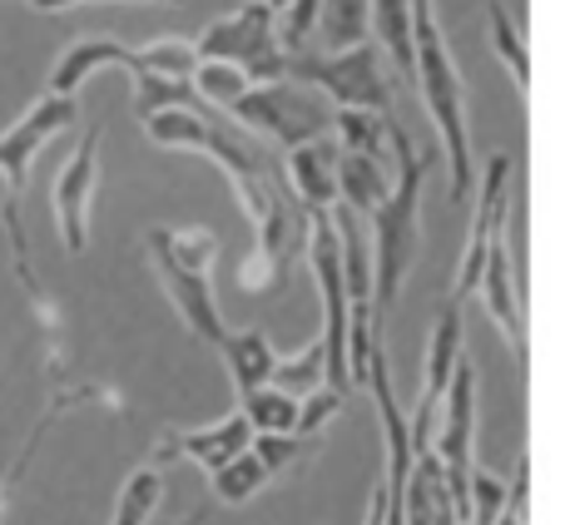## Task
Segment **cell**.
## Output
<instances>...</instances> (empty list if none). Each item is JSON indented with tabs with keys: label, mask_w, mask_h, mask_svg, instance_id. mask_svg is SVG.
I'll return each instance as SVG.
<instances>
[{
	"label": "cell",
	"mask_w": 565,
	"mask_h": 525,
	"mask_svg": "<svg viewBox=\"0 0 565 525\" xmlns=\"http://www.w3.org/2000/svg\"><path fill=\"white\" fill-rule=\"evenodd\" d=\"M402 525H461L457 506H451L447 476H441L431 447L412 457L407 486H402Z\"/></svg>",
	"instance_id": "obj_16"
},
{
	"label": "cell",
	"mask_w": 565,
	"mask_h": 525,
	"mask_svg": "<svg viewBox=\"0 0 565 525\" xmlns=\"http://www.w3.org/2000/svg\"><path fill=\"white\" fill-rule=\"evenodd\" d=\"M526 506H531V461L521 457V467H516V476H511V486H507V496H501V511L491 525H526Z\"/></svg>",
	"instance_id": "obj_32"
},
{
	"label": "cell",
	"mask_w": 565,
	"mask_h": 525,
	"mask_svg": "<svg viewBox=\"0 0 565 525\" xmlns=\"http://www.w3.org/2000/svg\"><path fill=\"white\" fill-rule=\"evenodd\" d=\"M264 6H268V10H282V6H288V0H264Z\"/></svg>",
	"instance_id": "obj_34"
},
{
	"label": "cell",
	"mask_w": 565,
	"mask_h": 525,
	"mask_svg": "<svg viewBox=\"0 0 565 525\" xmlns=\"http://www.w3.org/2000/svg\"><path fill=\"white\" fill-rule=\"evenodd\" d=\"M487 25H491V50H497L501 65L511 69V79H516L521 95H531V50H526L521 25L511 20L507 6H497V0H491V10H487Z\"/></svg>",
	"instance_id": "obj_23"
},
{
	"label": "cell",
	"mask_w": 565,
	"mask_h": 525,
	"mask_svg": "<svg viewBox=\"0 0 565 525\" xmlns=\"http://www.w3.org/2000/svg\"><path fill=\"white\" fill-rule=\"evenodd\" d=\"M387 189H392L387 159L342 154V149H338V208L367 218V208H377L382 199H387Z\"/></svg>",
	"instance_id": "obj_19"
},
{
	"label": "cell",
	"mask_w": 565,
	"mask_h": 525,
	"mask_svg": "<svg viewBox=\"0 0 565 525\" xmlns=\"http://www.w3.org/2000/svg\"><path fill=\"white\" fill-rule=\"evenodd\" d=\"M268 467L254 457V451H238L234 461H224L218 471H209V486H214V501L218 506H248L258 491L268 486Z\"/></svg>",
	"instance_id": "obj_22"
},
{
	"label": "cell",
	"mask_w": 565,
	"mask_h": 525,
	"mask_svg": "<svg viewBox=\"0 0 565 525\" xmlns=\"http://www.w3.org/2000/svg\"><path fill=\"white\" fill-rule=\"evenodd\" d=\"M228 115L238 119V129L264 135L278 149L332 135V105L312 85H298V79H258L228 105Z\"/></svg>",
	"instance_id": "obj_5"
},
{
	"label": "cell",
	"mask_w": 565,
	"mask_h": 525,
	"mask_svg": "<svg viewBox=\"0 0 565 525\" xmlns=\"http://www.w3.org/2000/svg\"><path fill=\"white\" fill-rule=\"evenodd\" d=\"M248 441H254V427L244 421V411H234V417L214 421V427L169 437L164 447H159V457H184V461H194L199 471H218L224 461H234L238 451H248Z\"/></svg>",
	"instance_id": "obj_15"
},
{
	"label": "cell",
	"mask_w": 565,
	"mask_h": 525,
	"mask_svg": "<svg viewBox=\"0 0 565 525\" xmlns=\"http://www.w3.org/2000/svg\"><path fill=\"white\" fill-rule=\"evenodd\" d=\"M392 189L377 208H367V224H372V322L382 328L392 308L402 298V282L407 272L417 268V254H422V189H427V169H431V154L427 149L412 144V135L392 119Z\"/></svg>",
	"instance_id": "obj_1"
},
{
	"label": "cell",
	"mask_w": 565,
	"mask_h": 525,
	"mask_svg": "<svg viewBox=\"0 0 565 525\" xmlns=\"http://www.w3.org/2000/svg\"><path fill=\"white\" fill-rule=\"evenodd\" d=\"M511 154H491V164L481 169V189H477V214H471V228H467V248H461V262H457V282H451L447 298L457 302H471L477 298V278H481V258H487V244L501 224L511 218Z\"/></svg>",
	"instance_id": "obj_11"
},
{
	"label": "cell",
	"mask_w": 565,
	"mask_h": 525,
	"mask_svg": "<svg viewBox=\"0 0 565 525\" xmlns=\"http://www.w3.org/2000/svg\"><path fill=\"white\" fill-rule=\"evenodd\" d=\"M0 521H6V486H0Z\"/></svg>",
	"instance_id": "obj_35"
},
{
	"label": "cell",
	"mask_w": 565,
	"mask_h": 525,
	"mask_svg": "<svg viewBox=\"0 0 565 525\" xmlns=\"http://www.w3.org/2000/svg\"><path fill=\"white\" fill-rule=\"evenodd\" d=\"M342 411V397L338 392H328V387H318V392H308V397H298V437H318L322 427H328L332 417Z\"/></svg>",
	"instance_id": "obj_31"
},
{
	"label": "cell",
	"mask_w": 565,
	"mask_h": 525,
	"mask_svg": "<svg viewBox=\"0 0 565 525\" xmlns=\"http://www.w3.org/2000/svg\"><path fill=\"white\" fill-rule=\"evenodd\" d=\"M149 262H154L159 282H164L169 302H174V312L184 318V328L194 332L199 342H209L214 347L218 338H224V318H218V298H214V278L199 268H184V262H174L159 244H149Z\"/></svg>",
	"instance_id": "obj_13"
},
{
	"label": "cell",
	"mask_w": 565,
	"mask_h": 525,
	"mask_svg": "<svg viewBox=\"0 0 565 525\" xmlns=\"http://www.w3.org/2000/svg\"><path fill=\"white\" fill-rule=\"evenodd\" d=\"M129 60H135V50L109 35L79 40V45H70L65 55H60L55 75H50V89H55V95H79V85H85L89 75H99V69H129Z\"/></svg>",
	"instance_id": "obj_18"
},
{
	"label": "cell",
	"mask_w": 565,
	"mask_h": 525,
	"mask_svg": "<svg viewBox=\"0 0 565 525\" xmlns=\"http://www.w3.org/2000/svg\"><path fill=\"white\" fill-rule=\"evenodd\" d=\"M199 65V50L194 40H154V45H139L135 60H129V75L135 69H154V75H174V79H189Z\"/></svg>",
	"instance_id": "obj_29"
},
{
	"label": "cell",
	"mask_w": 565,
	"mask_h": 525,
	"mask_svg": "<svg viewBox=\"0 0 565 525\" xmlns=\"http://www.w3.org/2000/svg\"><path fill=\"white\" fill-rule=\"evenodd\" d=\"M248 451H254V457L268 467V476H278V471L298 467V461L308 457L312 437H298V431H258V437L248 441Z\"/></svg>",
	"instance_id": "obj_30"
},
{
	"label": "cell",
	"mask_w": 565,
	"mask_h": 525,
	"mask_svg": "<svg viewBox=\"0 0 565 525\" xmlns=\"http://www.w3.org/2000/svg\"><path fill=\"white\" fill-rule=\"evenodd\" d=\"M412 85H417L427 119L441 139V154L451 159V194L467 199L477 189L471 164V125H467V85L457 75V60L437 25V0H412Z\"/></svg>",
	"instance_id": "obj_3"
},
{
	"label": "cell",
	"mask_w": 565,
	"mask_h": 525,
	"mask_svg": "<svg viewBox=\"0 0 565 525\" xmlns=\"http://www.w3.org/2000/svg\"><path fill=\"white\" fill-rule=\"evenodd\" d=\"M214 347H218V357H224V367H228L234 397H248L254 387H264V382L274 377L278 352H274V342H268L264 332H254V328H244V332H224V338H218Z\"/></svg>",
	"instance_id": "obj_17"
},
{
	"label": "cell",
	"mask_w": 565,
	"mask_h": 525,
	"mask_svg": "<svg viewBox=\"0 0 565 525\" xmlns=\"http://www.w3.org/2000/svg\"><path fill=\"white\" fill-rule=\"evenodd\" d=\"M477 298L487 302V318L497 322V332L507 338L516 367L526 372V278H521V228H516V204H511V218L491 234L487 258H481V278H477Z\"/></svg>",
	"instance_id": "obj_7"
},
{
	"label": "cell",
	"mask_w": 565,
	"mask_h": 525,
	"mask_svg": "<svg viewBox=\"0 0 565 525\" xmlns=\"http://www.w3.org/2000/svg\"><path fill=\"white\" fill-rule=\"evenodd\" d=\"M302 238H308V208L292 199L288 179L274 194L268 214L254 224V254H248L244 272H238V288L244 292H278L288 282V268L298 258Z\"/></svg>",
	"instance_id": "obj_9"
},
{
	"label": "cell",
	"mask_w": 565,
	"mask_h": 525,
	"mask_svg": "<svg viewBox=\"0 0 565 525\" xmlns=\"http://www.w3.org/2000/svg\"><path fill=\"white\" fill-rule=\"evenodd\" d=\"M159 501H164V476H159V467H139L135 476L119 486L115 521L109 525H149L159 511Z\"/></svg>",
	"instance_id": "obj_25"
},
{
	"label": "cell",
	"mask_w": 565,
	"mask_h": 525,
	"mask_svg": "<svg viewBox=\"0 0 565 525\" xmlns=\"http://www.w3.org/2000/svg\"><path fill=\"white\" fill-rule=\"evenodd\" d=\"M367 25L377 30V45L412 85V0H367Z\"/></svg>",
	"instance_id": "obj_20"
},
{
	"label": "cell",
	"mask_w": 565,
	"mask_h": 525,
	"mask_svg": "<svg viewBox=\"0 0 565 525\" xmlns=\"http://www.w3.org/2000/svg\"><path fill=\"white\" fill-rule=\"evenodd\" d=\"M282 179H288L292 199H298L308 214H332L338 208V139L318 135L308 144L282 149Z\"/></svg>",
	"instance_id": "obj_14"
},
{
	"label": "cell",
	"mask_w": 565,
	"mask_h": 525,
	"mask_svg": "<svg viewBox=\"0 0 565 525\" xmlns=\"http://www.w3.org/2000/svg\"><path fill=\"white\" fill-rule=\"evenodd\" d=\"M238 411H244V421L258 431H292L298 427V397L292 392L274 387V382H264V387H254L248 397H238Z\"/></svg>",
	"instance_id": "obj_24"
},
{
	"label": "cell",
	"mask_w": 565,
	"mask_h": 525,
	"mask_svg": "<svg viewBox=\"0 0 565 525\" xmlns=\"http://www.w3.org/2000/svg\"><path fill=\"white\" fill-rule=\"evenodd\" d=\"M461 318H467V302L447 298L431 322V338H427V367H422V397L417 407L407 411V427H412V451H427L431 447V431H437V411L441 397H447V382L461 362Z\"/></svg>",
	"instance_id": "obj_10"
},
{
	"label": "cell",
	"mask_w": 565,
	"mask_h": 525,
	"mask_svg": "<svg viewBox=\"0 0 565 525\" xmlns=\"http://www.w3.org/2000/svg\"><path fill=\"white\" fill-rule=\"evenodd\" d=\"M278 10H268L264 0H244L238 10H228L224 20L204 30L194 40L199 60H228L248 79H288V55L278 45Z\"/></svg>",
	"instance_id": "obj_6"
},
{
	"label": "cell",
	"mask_w": 565,
	"mask_h": 525,
	"mask_svg": "<svg viewBox=\"0 0 565 525\" xmlns=\"http://www.w3.org/2000/svg\"><path fill=\"white\" fill-rule=\"evenodd\" d=\"M318 30L332 50L367 40V0H318Z\"/></svg>",
	"instance_id": "obj_27"
},
{
	"label": "cell",
	"mask_w": 565,
	"mask_h": 525,
	"mask_svg": "<svg viewBox=\"0 0 565 525\" xmlns=\"http://www.w3.org/2000/svg\"><path fill=\"white\" fill-rule=\"evenodd\" d=\"M95 189H99V129L79 139L70 164L50 179V214L60 224V244L65 254H85L89 248V214H95Z\"/></svg>",
	"instance_id": "obj_12"
},
{
	"label": "cell",
	"mask_w": 565,
	"mask_h": 525,
	"mask_svg": "<svg viewBox=\"0 0 565 525\" xmlns=\"http://www.w3.org/2000/svg\"><path fill=\"white\" fill-rule=\"evenodd\" d=\"M274 387L282 392H292V397H308V392H318V387H328V362H322V342L312 338L308 347H298L292 357H278L274 362Z\"/></svg>",
	"instance_id": "obj_26"
},
{
	"label": "cell",
	"mask_w": 565,
	"mask_h": 525,
	"mask_svg": "<svg viewBox=\"0 0 565 525\" xmlns=\"http://www.w3.org/2000/svg\"><path fill=\"white\" fill-rule=\"evenodd\" d=\"M139 125H145V135L159 149H194V154L214 159L228 174V184H234L238 208L248 214V224H258L268 214L274 194L282 189V164L274 159V149L238 135L234 125H224L218 109H154Z\"/></svg>",
	"instance_id": "obj_2"
},
{
	"label": "cell",
	"mask_w": 565,
	"mask_h": 525,
	"mask_svg": "<svg viewBox=\"0 0 565 525\" xmlns=\"http://www.w3.org/2000/svg\"><path fill=\"white\" fill-rule=\"evenodd\" d=\"M35 10H70V6H85V0H30ZM154 6H184V0H154Z\"/></svg>",
	"instance_id": "obj_33"
},
{
	"label": "cell",
	"mask_w": 565,
	"mask_h": 525,
	"mask_svg": "<svg viewBox=\"0 0 565 525\" xmlns=\"http://www.w3.org/2000/svg\"><path fill=\"white\" fill-rule=\"evenodd\" d=\"M288 79L312 85L328 105H338V109L392 115L387 65H382V50L372 45V40H358V45H348V50H328V55L298 50V55H288Z\"/></svg>",
	"instance_id": "obj_4"
},
{
	"label": "cell",
	"mask_w": 565,
	"mask_h": 525,
	"mask_svg": "<svg viewBox=\"0 0 565 525\" xmlns=\"http://www.w3.org/2000/svg\"><path fill=\"white\" fill-rule=\"evenodd\" d=\"M75 119H79V99L45 89V95H40L35 105L25 109V115H15V119L6 125V135H0V184H6V224H10V218H20V194H25V179H30V164H35V154H40V149H45L55 135H65Z\"/></svg>",
	"instance_id": "obj_8"
},
{
	"label": "cell",
	"mask_w": 565,
	"mask_h": 525,
	"mask_svg": "<svg viewBox=\"0 0 565 525\" xmlns=\"http://www.w3.org/2000/svg\"><path fill=\"white\" fill-rule=\"evenodd\" d=\"M332 135H338V149H342V154L387 159L392 115H372V109H338V115H332Z\"/></svg>",
	"instance_id": "obj_21"
},
{
	"label": "cell",
	"mask_w": 565,
	"mask_h": 525,
	"mask_svg": "<svg viewBox=\"0 0 565 525\" xmlns=\"http://www.w3.org/2000/svg\"><path fill=\"white\" fill-rule=\"evenodd\" d=\"M189 79H194L199 99H204V105H214V109H228L248 85H254V79H248L238 65H228V60H199Z\"/></svg>",
	"instance_id": "obj_28"
}]
</instances>
